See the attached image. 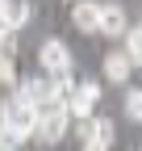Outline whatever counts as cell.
<instances>
[{"label": "cell", "instance_id": "6da1fadb", "mask_svg": "<svg viewBox=\"0 0 142 151\" xmlns=\"http://www.w3.org/2000/svg\"><path fill=\"white\" fill-rule=\"evenodd\" d=\"M0 126H4V130H13V134L25 143L29 134H38V109H29L25 101L9 97L4 105H0Z\"/></svg>", "mask_w": 142, "mask_h": 151}, {"label": "cell", "instance_id": "7a4b0ae2", "mask_svg": "<svg viewBox=\"0 0 142 151\" xmlns=\"http://www.w3.org/2000/svg\"><path fill=\"white\" fill-rule=\"evenodd\" d=\"M67 122H71V113H67V105H42L38 109V139L46 143V147H55V143H63V134H67Z\"/></svg>", "mask_w": 142, "mask_h": 151}, {"label": "cell", "instance_id": "3957f363", "mask_svg": "<svg viewBox=\"0 0 142 151\" xmlns=\"http://www.w3.org/2000/svg\"><path fill=\"white\" fill-rule=\"evenodd\" d=\"M38 63L46 67V76H71V46L63 38H46L38 46Z\"/></svg>", "mask_w": 142, "mask_h": 151}, {"label": "cell", "instance_id": "277c9868", "mask_svg": "<svg viewBox=\"0 0 142 151\" xmlns=\"http://www.w3.org/2000/svg\"><path fill=\"white\" fill-rule=\"evenodd\" d=\"M96 101H100V84H96V80H80L75 92H71V101H67V113H71L75 122H84V118H92Z\"/></svg>", "mask_w": 142, "mask_h": 151}, {"label": "cell", "instance_id": "5b68a950", "mask_svg": "<svg viewBox=\"0 0 142 151\" xmlns=\"http://www.w3.org/2000/svg\"><path fill=\"white\" fill-rule=\"evenodd\" d=\"M13 97H17V101H25L29 109H42V105L50 101V80H42V76H29V80L17 84Z\"/></svg>", "mask_w": 142, "mask_h": 151}, {"label": "cell", "instance_id": "8992f818", "mask_svg": "<svg viewBox=\"0 0 142 151\" xmlns=\"http://www.w3.org/2000/svg\"><path fill=\"white\" fill-rule=\"evenodd\" d=\"M130 21H126V9H117V4H100V34H109V38H126Z\"/></svg>", "mask_w": 142, "mask_h": 151}, {"label": "cell", "instance_id": "52a82bcc", "mask_svg": "<svg viewBox=\"0 0 142 151\" xmlns=\"http://www.w3.org/2000/svg\"><path fill=\"white\" fill-rule=\"evenodd\" d=\"M100 67H104V76H109L113 84H126V80H130V71H134V63H130V55H126V50H109Z\"/></svg>", "mask_w": 142, "mask_h": 151}, {"label": "cell", "instance_id": "ba28073f", "mask_svg": "<svg viewBox=\"0 0 142 151\" xmlns=\"http://www.w3.org/2000/svg\"><path fill=\"white\" fill-rule=\"evenodd\" d=\"M71 21L84 34H100V4H75L71 9Z\"/></svg>", "mask_w": 142, "mask_h": 151}, {"label": "cell", "instance_id": "9c48e42d", "mask_svg": "<svg viewBox=\"0 0 142 151\" xmlns=\"http://www.w3.org/2000/svg\"><path fill=\"white\" fill-rule=\"evenodd\" d=\"M126 55H130V63H142V25L126 29Z\"/></svg>", "mask_w": 142, "mask_h": 151}, {"label": "cell", "instance_id": "30bf717a", "mask_svg": "<svg viewBox=\"0 0 142 151\" xmlns=\"http://www.w3.org/2000/svg\"><path fill=\"white\" fill-rule=\"evenodd\" d=\"M126 118L130 122H142V88H130L126 92Z\"/></svg>", "mask_w": 142, "mask_h": 151}, {"label": "cell", "instance_id": "8fae6325", "mask_svg": "<svg viewBox=\"0 0 142 151\" xmlns=\"http://www.w3.org/2000/svg\"><path fill=\"white\" fill-rule=\"evenodd\" d=\"M113 139H117V130H113V122H109V118H96V143H104V147H113Z\"/></svg>", "mask_w": 142, "mask_h": 151}, {"label": "cell", "instance_id": "7c38bea8", "mask_svg": "<svg viewBox=\"0 0 142 151\" xmlns=\"http://www.w3.org/2000/svg\"><path fill=\"white\" fill-rule=\"evenodd\" d=\"M75 134H80V147H84V143H92V139H96V118L75 122Z\"/></svg>", "mask_w": 142, "mask_h": 151}, {"label": "cell", "instance_id": "4fadbf2b", "mask_svg": "<svg viewBox=\"0 0 142 151\" xmlns=\"http://www.w3.org/2000/svg\"><path fill=\"white\" fill-rule=\"evenodd\" d=\"M17 80V67H13V59H0V84H13Z\"/></svg>", "mask_w": 142, "mask_h": 151}, {"label": "cell", "instance_id": "5bb4252c", "mask_svg": "<svg viewBox=\"0 0 142 151\" xmlns=\"http://www.w3.org/2000/svg\"><path fill=\"white\" fill-rule=\"evenodd\" d=\"M80 151H109V147H104V143H96V139H92V143H84Z\"/></svg>", "mask_w": 142, "mask_h": 151}, {"label": "cell", "instance_id": "9a60e30c", "mask_svg": "<svg viewBox=\"0 0 142 151\" xmlns=\"http://www.w3.org/2000/svg\"><path fill=\"white\" fill-rule=\"evenodd\" d=\"M138 151H142V147H138Z\"/></svg>", "mask_w": 142, "mask_h": 151}]
</instances>
